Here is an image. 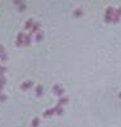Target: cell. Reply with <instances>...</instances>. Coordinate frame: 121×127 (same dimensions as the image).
<instances>
[{
	"label": "cell",
	"mask_w": 121,
	"mask_h": 127,
	"mask_svg": "<svg viewBox=\"0 0 121 127\" xmlns=\"http://www.w3.org/2000/svg\"><path fill=\"white\" fill-rule=\"evenodd\" d=\"M115 8L114 6H107L106 9V13H105V22L106 23H111L112 19H114V15H115Z\"/></svg>",
	"instance_id": "1"
},
{
	"label": "cell",
	"mask_w": 121,
	"mask_h": 127,
	"mask_svg": "<svg viewBox=\"0 0 121 127\" xmlns=\"http://www.w3.org/2000/svg\"><path fill=\"white\" fill-rule=\"evenodd\" d=\"M52 93L54 94H56L58 95V97H62V94L65 93V90H64V88H61L60 85H58V84H56V85H54L52 87Z\"/></svg>",
	"instance_id": "2"
},
{
	"label": "cell",
	"mask_w": 121,
	"mask_h": 127,
	"mask_svg": "<svg viewBox=\"0 0 121 127\" xmlns=\"http://www.w3.org/2000/svg\"><path fill=\"white\" fill-rule=\"evenodd\" d=\"M24 37H26L24 32H19V33H18V37H17V41H15V46H18V47L23 46V41H24Z\"/></svg>",
	"instance_id": "3"
},
{
	"label": "cell",
	"mask_w": 121,
	"mask_h": 127,
	"mask_svg": "<svg viewBox=\"0 0 121 127\" xmlns=\"http://www.w3.org/2000/svg\"><path fill=\"white\" fill-rule=\"evenodd\" d=\"M32 87H33V81L32 80H26V81H23L20 84V89L22 90H27V89H29Z\"/></svg>",
	"instance_id": "4"
},
{
	"label": "cell",
	"mask_w": 121,
	"mask_h": 127,
	"mask_svg": "<svg viewBox=\"0 0 121 127\" xmlns=\"http://www.w3.org/2000/svg\"><path fill=\"white\" fill-rule=\"evenodd\" d=\"M56 112H58V107L55 105V107H52V108H49V109H46L45 112H43V117H50V116L55 114Z\"/></svg>",
	"instance_id": "5"
},
{
	"label": "cell",
	"mask_w": 121,
	"mask_h": 127,
	"mask_svg": "<svg viewBox=\"0 0 121 127\" xmlns=\"http://www.w3.org/2000/svg\"><path fill=\"white\" fill-rule=\"evenodd\" d=\"M13 4L18 6V10H19V12H24V10L27 9V5H26L24 3L19 1V0H14V1H13Z\"/></svg>",
	"instance_id": "6"
},
{
	"label": "cell",
	"mask_w": 121,
	"mask_h": 127,
	"mask_svg": "<svg viewBox=\"0 0 121 127\" xmlns=\"http://www.w3.org/2000/svg\"><path fill=\"white\" fill-rule=\"evenodd\" d=\"M40 28H41V24L38 22H36L35 26L32 27V29H31V34H37L38 32H40Z\"/></svg>",
	"instance_id": "7"
},
{
	"label": "cell",
	"mask_w": 121,
	"mask_h": 127,
	"mask_svg": "<svg viewBox=\"0 0 121 127\" xmlns=\"http://www.w3.org/2000/svg\"><path fill=\"white\" fill-rule=\"evenodd\" d=\"M35 26V20L33 19H28L27 22H26V24H24V29H32V27Z\"/></svg>",
	"instance_id": "8"
},
{
	"label": "cell",
	"mask_w": 121,
	"mask_h": 127,
	"mask_svg": "<svg viewBox=\"0 0 121 127\" xmlns=\"http://www.w3.org/2000/svg\"><path fill=\"white\" fill-rule=\"evenodd\" d=\"M68 102H69V98L68 97H61L59 99V102H58V105H59V107H62L64 104H68Z\"/></svg>",
	"instance_id": "9"
},
{
	"label": "cell",
	"mask_w": 121,
	"mask_h": 127,
	"mask_svg": "<svg viewBox=\"0 0 121 127\" xmlns=\"http://www.w3.org/2000/svg\"><path fill=\"white\" fill-rule=\"evenodd\" d=\"M42 94H43V87L42 85H37L36 87V95L37 97H41Z\"/></svg>",
	"instance_id": "10"
},
{
	"label": "cell",
	"mask_w": 121,
	"mask_h": 127,
	"mask_svg": "<svg viewBox=\"0 0 121 127\" xmlns=\"http://www.w3.org/2000/svg\"><path fill=\"white\" fill-rule=\"evenodd\" d=\"M31 45V34H26L24 41H23V46H29Z\"/></svg>",
	"instance_id": "11"
},
{
	"label": "cell",
	"mask_w": 121,
	"mask_h": 127,
	"mask_svg": "<svg viewBox=\"0 0 121 127\" xmlns=\"http://www.w3.org/2000/svg\"><path fill=\"white\" fill-rule=\"evenodd\" d=\"M38 125H40V120H38L37 117L32 120V122H31V127H38Z\"/></svg>",
	"instance_id": "12"
},
{
	"label": "cell",
	"mask_w": 121,
	"mask_h": 127,
	"mask_svg": "<svg viewBox=\"0 0 121 127\" xmlns=\"http://www.w3.org/2000/svg\"><path fill=\"white\" fill-rule=\"evenodd\" d=\"M74 15L75 17H82L83 15V10L79 8V9H76V10H74Z\"/></svg>",
	"instance_id": "13"
},
{
	"label": "cell",
	"mask_w": 121,
	"mask_h": 127,
	"mask_svg": "<svg viewBox=\"0 0 121 127\" xmlns=\"http://www.w3.org/2000/svg\"><path fill=\"white\" fill-rule=\"evenodd\" d=\"M42 38H43V33L42 32H38V33L36 34V41L40 42V41H42Z\"/></svg>",
	"instance_id": "14"
},
{
	"label": "cell",
	"mask_w": 121,
	"mask_h": 127,
	"mask_svg": "<svg viewBox=\"0 0 121 127\" xmlns=\"http://www.w3.org/2000/svg\"><path fill=\"white\" fill-rule=\"evenodd\" d=\"M56 107H58L56 114H62V113H64V108H62V107H59V105H56Z\"/></svg>",
	"instance_id": "15"
},
{
	"label": "cell",
	"mask_w": 121,
	"mask_h": 127,
	"mask_svg": "<svg viewBox=\"0 0 121 127\" xmlns=\"http://www.w3.org/2000/svg\"><path fill=\"white\" fill-rule=\"evenodd\" d=\"M115 15H117V17H121V6H120V8H117V9L115 10Z\"/></svg>",
	"instance_id": "16"
},
{
	"label": "cell",
	"mask_w": 121,
	"mask_h": 127,
	"mask_svg": "<svg viewBox=\"0 0 121 127\" xmlns=\"http://www.w3.org/2000/svg\"><path fill=\"white\" fill-rule=\"evenodd\" d=\"M0 60H1L3 62H4V61H6V60H8V55H6V54H4V55H0Z\"/></svg>",
	"instance_id": "17"
},
{
	"label": "cell",
	"mask_w": 121,
	"mask_h": 127,
	"mask_svg": "<svg viewBox=\"0 0 121 127\" xmlns=\"http://www.w3.org/2000/svg\"><path fill=\"white\" fill-rule=\"evenodd\" d=\"M6 95L5 94H1V93H0V102H4V100H6Z\"/></svg>",
	"instance_id": "18"
},
{
	"label": "cell",
	"mask_w": 121,
	"mask_h": 127,
	"mask_svg": "<svg viewBox=\"0 0 121 127\" xmlns=\"http://www.w3.org/2000/svg\"><path fill=\"white\" fill-rule=\"evenodd\" d=\"M119 22H120V17H117V15H114L112 23H119Z\"/></svg>",
	"instance_id": "19"
},
{
	"label": "cell",
	"mask_w": 121,
	"mask_h": 127,
	"mask_svg": "<svg viewBox=\"0 0 121 127\" xmlns=\"http://www.w3.org/2000/svg\"><path fill=\"white\" fill-rule=\"evenodd\" d=\"M5 72H6V67H3L1 66V69H0V76H1L3 74H5Z\"/></svg>",
	"instance_id": "20"
},
{
	"label": "cell",
	"mask_w": 121,
	"mask_h": 127,
	"mask_svg": "<svg viewBox=\"0 0 121 127\" xmlns=\"http://www.w3.org/2000/svg\"><path fill=\"white\" fill-rule=\"evenodd\" d=\"M4 54H6V52H5V48H4L1 45H0V55H4Z\"/></svg>",
	"instance_id": "21"
},
{
	"label": "cell",
	"mask_w": 121,
	"mask_h": 127,
	"mask_svg": "<svg viewBox=\"0 0 121 127\" xmlns=\"http://www.w3.org/2000/svg\"><path fill=\"white\" fill-rule=\"evenodd\" d=\"M119 98H121V92L119 93Z\"/></svg>",
	"instance_id": "22"
},
{
	"label": "cell",
	"mask_w": 121,
	"mask_h": 127,
	"mask_svg": "<svg viewBox=\"0 0 121 127\" xmlns=\"http://www.w3.org/2000/svg\"><path fill=\"white\" fill-rule=\"evenodd\" d=\"M0 69H1V66H0Z\"/></svg>",
	"instance_id": "23"
}]
</instances>
